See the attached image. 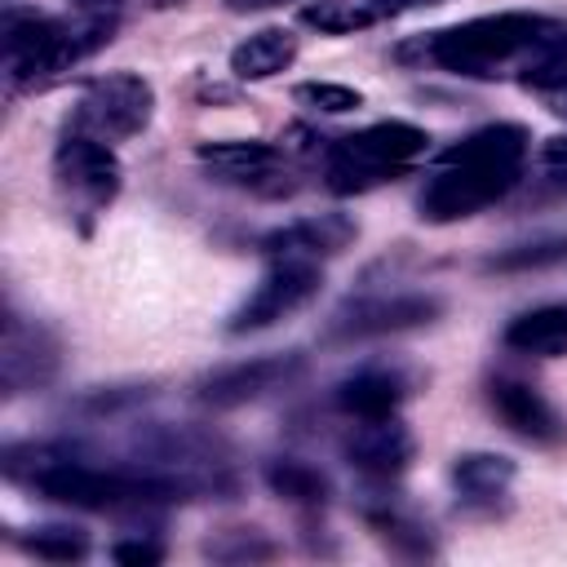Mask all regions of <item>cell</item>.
Masks as SVG:
<instances>
[{"instance_id":"cell-1","label":"cell","mask_w":567,"mask_h":567,"mask_svg":"<svg viewBox=\"0 0 567 567\" xmlns=\"http://www.w3.org/2000/svg\"><path fill=\"white\" fill-rule=\"evenodd\" d=\"M527 146H532V133L523 124H487L461 137L456 146H447L416 195L421 221L447 226L505 199L523 177Z\"/></svg>"},{"instance_id":"cell-2","label":"cell","mask_w":567,"mask_h":567,"mask_svg":"<svg viewBox=\"0 0 567 567\" xmlns=\"http://www.w3.org/2000/svg\"><path fill=\"white\" fill-rule=\"evenodd\" d=\"M563 31V22L545 18V13H483L443 31H425L408 44H399V62H421V66H439L452 75H470V80H492L501 71H523L527 58L549 44Z\"/></svg>"},{"instance_id":"cell-3","label":"cell","mask_w":567,"mask_h":567,"mask_svg":"<svg viewBox=\"0 0 567 567\" xmlns=\"http://www.w3.org/2000/svg\"><path fill=\"white\" fill-rule=\"evenodd\" d=\"M31 465L4 461L9 478L31 483L40 496L71 505V509H93V514H128V509H151L182 501L186 492L155 474V470H124V465H93L80 461L75 452L62 447H27Z\"/></svg>"},{"instance_id":"cell-4","label":"cell","mask_w":567,"mask_h":567,"mask_svg":"<svg viewBox=\"0 0 567 567\" xmlns=\"http://www.w3.org/2000/svg\"><path fill=\"white\" fill-rule=\"evenodd\" d=\"M115 31L111 13H89L80 22H58L44 13H9L4 22V71L9 84H40L58 71H71L97 53Z\"/></svg>"},{"instance_id":"cell-5","label":"cell","mask_w":567,"mask_h":567,"mask_svg":"<svg viewBox=\"0 0 567 567\" xmlns=\"http://www.w3.org/2000/svg\"><path fill=\"white\" fill-rule=\"evenodd\" d=\"M430 151V133L408 120H381L359 133H346L328 146V190L337 195H363L372 186L394 182L403 168H412Z\"/></svg>"},{"instance_id":"cell-6","label":"cell","mask_w":567,"mask_h":567,"mask_svg":"<svg viewBox=\"0 0 567 567\" xmlns=\"http://www.w3.org/2000/svg\"><path fill=\"white\" fill-rule=\"evenodd\" d=\"M151 115H155L151 80L137 71H106V75L84 84L75 115H71V128L93 133L102 142H124V137H137L151 124Z\"/></svg>"},{"instance_id":"cell-7","label":"cell","mask_w":567,"mask_h":567,"mask_svg":"<svg viewBox=\"0 0 567 567\" xmlns=\"http://www.w3.org/2000/svg\"><path fill=\"white\" fill-rule=\"evenodd\" d=\"M53 177L62 186L66 199H75L80 213H102L115 195H120V155L111 151V142L66 128L58 151H53Z\"/></svg>"},{"instance_id":"cell-8","label":"cell","mask_w":567,"mask_h":567,"mask_svg":"<svg viewBox=\"0 0 567 567\" xmlns=\"http://www.w3.org/2000/svg\"><path fill=\"white\" fill-rule=\"evenodd\" d=\"M319 288H323L319 266H310V261H270V270L257 279V288L230 310L226 332L230 337H248V332L275 328L279 319H288L301 306H310L319 297Z\"/></svg>"},{"instance_id":"cell-9","label":"cell","mask_w":567,"mask_h":567,"mask_svg":"<svg viewBox=\"0 0 567 567\" xmlns=\"http://www.w3.org/2000/svg\"><path fill=\"white\" fill-rule=\"evenodd\" d=\"M443 301L434 292H399V297H363L350 301L332 315L328 341H363V337H385V332H408L421 323H434Z\"/></svg>"},{"instance_id":"cell-10","label":"cell","mask_w":567,"mask_h":567,"mask_svg":"<svg viewBox=\"0 0 567 567\" xmlns=\"http://www.w3.org/2000/svg\"><path fill=\"white\" fill-rule=\"evenodd\" d=\"M359 239V226L354 217L346 213H315V217H297L288 226H275L257 239V252L266 261H328L337 252H346L350 244Z\"/></svg>"},{"instance_id":"cell-11","label":"cell","mask_w":567,"mask_h":567,"mask_svg":"<svg viewBox=\"0 0 567 567\" xmlns=\"http://www.w3.org/2000/svg\"><path fill=\"white\" fill-rule=\"evenodd\" d=\"M306 359L301 354H261V359H244V363H230L213 377L199 381L195 399L208 403V408H239V403H252L270 390H284L292 377H301Z\"/></svg>"},{"instance_id":"cell-12","label":"cell","mask_w":567,"mask_h":567,"mask_svg":"<svg viewBox=\"0 0 567 567\" xmlns=\"http://www.w3.org/2000/svg\"><path fill=\"white\" fill-rule=\"evenodd\" d=\"M341 452H346V461H350L359 474L385 483V478H399V474L408 470L416 443H412V434H408L403 421L377 416V421H359V425L350 430V439L341 443Z\"/></svg>"},{"instance_id":"cell-13","label":"cell","mask_w":567,"mask_h":567,"mask_svg":"<svg viewBox=\"0 0 567 567\" xmlns=\"http://www.w3.org/2000/svg\"><path fill=\"white\" fill-rule=\"evenodd\" d=\"M487 403L505 421V430H514L527 443H558L563 439V421H558L554 403L518 377H496L487 385Z\"/></svg>"},{"instance_id":"cell-14","label":"cell","mask_w":567,"mask_h":567,"mask_svg":"<svg viewBox=\"0 0 567 567\" xmlns=\"http://www.w3.org/2000/svg\"><path fill=\"white\" fill-rule=\"evenodd\" d=\"M0 368H4V390L9 394L35 390V385H44L58 372V341L40 323H22L18 315H9Z\"/></svg>"},{"instance_id":"cell-15","label":"cell","mask_w":567,"mask_h":567,"mask_svg":"<svg viewBox=\"0 0 567 567\" xmlns=\"http://www.w3.org/2000/svg\"><path fill=\"white\" fill-rule=\"evenodd\" d=\"M199 164L217 177V182H235V186H266L270 177H284V151L275 142H204L199 146Z\"/></svg>"},{"instance_id":"cell-16","label":"cell","mask_w":567,"mask_h":567,"mask_svg":"<svg viewBox=\"0 0 567 567\" xmlns=\"http://www.w3.org/2000/svg\"><path fill=\"white\" fill-rule=\"evenodd\" d=\"M403 399H408V381L394 368H359L346 381H337V390H332V403L354 421L394 416Z\"/></svg>"},{"instance_id":"cell-17","label":"cell","mask_w":567,"mask_h":567,"mask_svg":"<svg viewBox=\"0 0 567 567\" xmlns=\"http://www.w3.org/2000/svg\"><path fill=\"white\" fill-rule=\"evenodd\" d=\"M514 474H518V465H514L509 456H501V452H465V456H456L452 470H447L456 496H461L465 505H487V509L509 492Z\"/></svg>"},{"instance_id":"cell-18","label":"cell","mask_w":567,"mask_h":567,"mask_svg":"<svg viewBox=\"0 0 567 567\" xmlns=\"http://www.w3.org/2000/svg\"><path fill=\"white\" fill-rule=\"evenodd\" d=\"M505 346L518 350V354H536V359L567 354V301L536 306V310H523L518 319H509Z\"/></svg>"},{"instance_id":"cell-19","label":"cell","mask_w":567,"mask_h":567,"mask_svg":"<svg viewBox=\"0 0 567 567\" xmlns=\"http://www.w3.org/2000/svg\"><path fill=\"white\" fill-rule=\"evenodd\" d=\"M297 62V35L284 27H266L230 49V71L235 80H270Z\"/></svg>"},{"instance_id":"cell-20","label":"cell","mask_w":567,"mask_h":567,"mask_svg":"<svg viewBox=\"0 0 567 567\" xmlns=\"http://www.w3.org/2000/svg\"><path fill=\"white\" fill-rule=\"evenodd\" d=\"M266 487L292 505H323L332 492L328 474L301 456H270L266 461Z\"/></svg>"},{"instance_id":"cell-21","label":"cell","mask_w":567,"mask_h":567,"mask_svg":"<svg viewBox=\"0 0 567 567\" xmlns=\"http://www.w3.org/2000/svg\"><path fill=\"white\" fill-rule=\"evenodd\" d=\"M301 22L315 27L319 35H354V31H368L372 22H381V13L368 0H315L301 9Z\"/></svg>"},{"instance_id":"cell-22","label":"cell","mask_w":567,"mask_h":567,"mask_svg":"<svg viewBox=\"0 0 567 567\" xmlns=\"http://www.w3.org/2000/svg\"><path fill=\"white\" fill-rule=\"evenodd\" d=\"M18 545L44 563H75L89 554V532L80 527H66V523H40L31 532L18 536Z\"/></svg>"},{"instance_id":"cell-23","label":"cell","mask_w":567,"mask_h":567,"mask_svg":"<svg viewBox=\"0 0 567 567\" xmlns=\"http://www.w3.org/2000/svg\"><path fill=\"white\" fill-rule=\"evenodd\" d=\"M563 261H567V235H540V239H527V244H514V248L487 257L483 270L518 275V270H545V266H563Z\"/></svg>"},{"instance_id":"cell-24","label":"cell","mask_w":567,"mask_h":567,"mask_svg":"<svg viewBox=\"0 0 567 567\" xmlns=\"http://www.w3.org/2000/svg\"><path fill=\"white\" fill-rule=\"evenodd\" d=\"M292 97L306 106V111H319V115H346V111H359L363 106V93L350 89V84H332V80H306L292 89Z\"/></svg>"},{"instance_id":"cell-25","label":"cell","mask_w":567,"mask_h":567,"mask_svg":"<svg viewBox=\"0 0 567 567\" xmlns=\"http://www.w3.org/2000/svg\"><path fill=\"white\" fill-rule=\"evenodd\" d=\"M208 558H221V563H252V558H275V545L257 532V527H235L226 536H213L204 545Z\"/></svg>"},{"instance_id":"cell-26","label":"cell","mask_w":567,"mask_h":567,"mask_svg":"<svg viewBox=\"0 0 567 567\" xmlns=\"http://www.w3.org/2000/svg\"><path fill=\"white\" fill-rule=\"evenodd\" d=\"M111 558H115V563H128V567H151V563L164 558V545L137 536V540H120V545L111 549Z\"/></svg>"},{"instance_id":"cell-27","label":"cell","mask_w":567,"mask_h":567,"mask_svg":"<svg viewBox=\"0 0 567 567\" xmlns=\"http://www.w3.org/2000/svg\"><path fill=\"white\" fill-rule=\"evenodd\" d=\"M381 18H399V13H412V9H425V4H443V0H368Z\"/></svg>"},{"instance_id":"cell-28","label":"cell","mask_w":567,"mask_h":567,"mask_svg":"<svg viewBox=\"0 0 567 567\" xmlns=\"http://www.w3.org/2000/svg\"><path fill=\"white\" fill-rule=\"evenodd\" d=\"M545 164L567 168V137H549V142H545Z\"/></svg>"},{"instance_id":"cell-29","label":"cell","mask_w":567,"mask_h":567,"mask_svg":"<svg viewBox=\"0 0 567 567\" xmlns=\"http://www.w3.org/2000/svg\"><path fill=\"white\" fill-rule=\"evenodd\" d=\"M270 4H284V0H230V9H270Z\"/></svg>"},{"instance_id":"cell-30","label":"cell","mask_w":567,"mask_h":567,"mask_svg":"<svg viewBox=\"0 0 567 567\" xmlns=\"http://www.w3.org/2000/svg\"><path fill=\"white\" fill-rule=\"evenodd\" d=\"M80 4H84V9H89V13H102V9H106V4H120V0H80Z\"/></svg>"}]
</instances>
